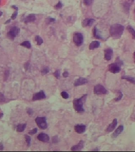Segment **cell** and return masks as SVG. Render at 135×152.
Masks as SVG:
<instances>
[{"label": "cell", "instance_id": "6da1fadb", "mask_svg": "<svg viewBox=\"0 0 135 152\" xmlns=\"http://www.w3.org/2000/svg\"><path fill=\"white\" fill-rule=\"evenodd\" d=\"M124 31V27L120 24H112L110 28L109 32L110 36L113 39H118L121 37Z\"/></svg>", "mask_w": 135, "mask_h": 152}, {"label": "cell", "instance_id": "7a4b0ae2", "mask_svg": "<svg viewBox=\"0 0 135 152\" xmlns=\"http://www.w3.org/2000/svg\"><path fill=\"white\" fill-rule=\"evenodd\" d=\"M87 95H84L80 98H75L73 101V107L74 110L78 113H83L84 112V104L87 98Z\"/></svg>", "mask_w": 135, "mask_h": 152}, {"label": "cell", "instance_id": "3957f363", "mask_svg": "<svg viewBox=\"0 0 135 152\" xmlns=\"http://www.w3.org/2000/svg\"><path fill=\"white\" fill-rule=\"evenodd\" d=\"M73 41L77 47L81 46L84 43V36L80 32H75L73 35Z\"/></svg>", "mask_w": 135, "mask_h": 152}, {"label": "cell", "instance_id": "277c9868", "mask_svg": "<svg viewBox=\"0 0 135 152\" xmlns=\"http://www.w3.org/2000/svg\"><path fill=\"white\" fill-rule=\"evenodd\" d=\"M35 121L36 124H37V126H38L40 129L44 130L47 128L48 127V124L46 117H37Z\"/></svg>", "mask_w": 135, "mask_h": 152}, {"label": "cell", "instance_id": "5b68a950", "mask_svg": "<svg viewBox=\"0 0 135 152\" xmlns=\"http://www.w3.org/2000/svg\"><path fill=\"white\" fill-rule=\"evenodd\" d=\"M20 29L17 27H13L11 28L9 31L7 32V37L11 40H14L16 37L19 34Z\"/></svg>", "mask_w": 135, "mask_h": 152}, {"label": "cell", "instance_id": "8992f818", "mask_svg": "<svg viewBox=\"0 0 135 152\" xmlns=\"http://www.w3.org/2000/svg\"><path fill=\"white\" fill-rule=\"evenodd\" d=\"M121 65L118 64L117 62L115 63H112V64L109 65L108 70L109 71L112 73H119L121 70Z\"/></svg>", "mask_w": 135, "mask_h": 152}, {"label": "cell", "instance_id": "52a82bcc", "mask_svg": "<svg viewBox=\"0 0 135 152\" xmlns=\"http://www.w3.org/2000/svg\"><path fill=\"white\" fill-rule=\"evenodd\" d=\"M93 92L96 95H104L107 93V90L102 85L97 84L95 86Z\"/></svg>", "mask_w": 135, "mask_h": 152}, {"label": "cell", "instance_id": "ba28073f", "mask_svg": "<svg viewBox=\"0 0 135 152\" xmlns=\"http://www.w3.org/2000/svg\"><path fill=\"white\" fill-rule=\"evenodd\" d=\"M46 98V95L45 94L43 90H41L33 94L32 97V101H39V100H42Z\"/></svg>", "mask_w": 135, "mask_h": 152}, {"label": "cell", "instance_id": "9c48e42d", "mask_svg": "<svg viewBox=\"0 0 135 152\" xmlns=\"http://www.w3.org/2000/svg\"><path fill=\"white\" fill-rule=\"evenodd\" d=\"M37 138L40 141L43 143H48L50 141V137L49 135L43 133L39 134V135L37 136Z\"/></svg>", "mask_w": 135, "mask_h": 152}, {"label": "cell", "instance_id": "30bf717a", "mask_svg": "<svg viewBox=\"0 0 135 152\" xmlns=\"http://www.w3.org/2000/svg\"><path fill=\"white\" fill-rule=\"evenodd\" d=\"M113 55V50L111 48H107L104 50V59L107 61H110Z\"/></svg>", "mask_w": 135, "mask_h": 152}, {"label": "cell", "instance_id": "8fae6325", "mask_svg": "<svg viewBox=\"0 0 135 152\" xmlns=\"http://www.w3.org/2000/svg\"><path fill=\"white\" fill-rule=\"evenodd\" d=\"M88 82V81L87 79L84 78L80 77V78H79L78 79L75 80L74 83V86L75 87L82 86V85H84V84H87Z\"/></svg>", "mask_w": 135, "mask_h": 152}, {"label": "cell", "instance_id": "7c38bea8", "mask_svg": "<svg viewBox=\"0 0 135 152\" xmlns=\"http://www.w3.org/2000/svg\"><path fill=\"white\" fill-rule=\"evenodd\" d=\"M74 131L76 133H77L78 134H83L85 132V129H86V126L82 124H79L77 125L74 126Z\"/></svg>", "mask_w": 135, "mask_h": 152}, {"label": "cell", "instance_id": "4fadbf2b", "mask_svg": "<svg viewBox=\"0 0 135 152\" xmlns=\"http://www.w3.org/2000/svg\"><path fill=\"white\" fill-rule=\"evenodd\" d=\"M117 123H118V121H117V119H114L113 121H112V123L108 126L106 129L107 132L110 133V132H113L114 129H115L116 127L117 126Z\"/></svg>", "mask_w": 135, "mask_h": 152}, {"label": "cell", "instance_id": "5bb4252c", "mask_svg": "<svg viewBox=\"0 0 135 152\" xmlns=\"http://www.w3.org/2000/svg\"><path fill=\"white\" fill-rule=\"evenodd\" d=\"M84 147V142L83 140H80L77 145L73 146L71 148V151H80Z\"/></svg>", "mask_w": 135, "mask_h": 152}, {"label": "cell", "instance_id": "9a60e30c", "mask_svg": "<svg viewBox=\"0 0 135 152\" xmlns=\"http://www.w3.org/2000/svg\"><path fill=\"white\" fill-rule=\"evenodd\" d=\"M95 20L93 18H85L82 22V25L83 27H91L93 24Z\"/></svg>", "mask_w": 135, "mask_h": 152}, {"label": "cell", "instance_id": "2e32d148", "mask_svg": "<svg viewBox=\"0 0 135 152\" xmlns=\"http://www.w3.org/2000/svg\"><path fill=\"white\" fill-rule=\"evenodd\" d=\"M123 129H124L123 126L120 125L119 126H118V127L116 129V131L113 133V134H112V137L114 138L117 137V136H118L123 132Z\"/></svg>", "mask_w": 135, "mask_h": 152}, {"label": "cell", "instance_id": "e0dca14e", "mask_svg": "<svg viewBox=\"0 0 135 152\" xmlns=\"http://www.w3.org/2000/svg\"><path fill=\"white\" fill-rule=\"evenodd\" d=\"M35 20H36V17L35 15L33 14H30L25 17L24 22L25 23H30V22H34Z\"/></svg>", "mask_w": 135, "mask_h": 152}, {"label": "cell", "instance_id": "ac0fdd59", "mask_svg": "<svg viewBox=\"0 0 135 152\" xmlns=\"http://www.w3.org/2000/svg\"><path fill=\"white\" fill-rule=\"evenodd\" d=\"M93 36H94L96 39H102V40L103 39V38L102 37V36H101L99 31L98 30V29H97V28L96 27H94V28H93Z\"/></svg>", "mask_w": 135, "mask_h": 152}, {"label": "cell", "instance_id": "d6986e66", "mask_svg": "<svg viewBox=\"0 0 135 152\" xmlns=\"http://www.w3.org/2000/svg\"><path fill=\"white\" fill-rule=\"evenodd\" d=\"M100 43L99 41H92L90 43L89 45V49L90 50H94L95 49H97L100 47Z\"/></svg>", "mask_w": 135, "mask_h": 152}, {"label": "cell", "instance_id": "ffe728a7", "mask_svg": "<svg viewBox=\"0 0 135 152\" xmlns=\"http://www.w3.org/2000/svg\"><path fill=\"white\" fill-rule=\"evenodd\" d=\"M121 79L126 80L131 83L135 84V77L130 76H123L121 77Z\"/></svg>", "mask_w": 135, "mask_h": 152}, {"label": "cell", "instance_id": "44dd1931", "mask_svg": "<svg viewBox=\"0 0 135 152\" xmlns=\"http://www.w3.org/2000/svg\"><path fill=\"white\" fill-rule=\"evenodd\" d=\"M27 127V124H21L17 126V132H23Z\"/></svg>", "mask_w": 135, "mask_h": 152}, {"label": "cell", "instance_id": "7402d4cb", "mask_svg": "<svg viewBox=\"0 0 135 152\" xmlns=\"http://www.w3.org/2000/svg\"><path fill=\"white\" fill-rule=\"evenodd\" d=\"M127 29L130 34H132L133 39L135 40V30L134 29V28L131 25H128V27H127Z\"/></svg>", "mask_w": 135, "mask_h": 152}, {"label": "cell", "instance_id": "603a6c76", "mask_svg": "<svg viewBox=\"0 0 135 152\" xmlns=\"http://www.w3.org/2000/svg\"><path fill=\"white\" fill-rule=\"evenodd\" d=\"M20 46L27 48V49H30L31 48V43L29 41H25L22 42L20 44Z\"/></svg>", "mask_w": 135, "mask_h": 152}, {"label": "cell", "instance_id": "cb8c5ba5", "mask_svg": "<svg viewBox=\"0 0 135 152\" xmlns=\"http://www.w3.org/2000/svg\"><path fill=\"white\" fill-rule=\"evenodd\" d=\"M35 40L36 42L37 46H41L43 43V40L41 37L39 35H36L35 36Z\"/></svg>", "mask_w": 135, "mask_h": 152}, {"label": "cell", "instance_id": "d4e9b609", "mask_svg": "<svg viewBox=\"0 0 135 152\" xmlns=\"http://www.w3.org/2000/svg\"><path fill=\"white\" fill-rule=\"evenodd\" d=\"M50 72V69L48 67H46L43 68V69L41 70V75L42 76H44L48 74L49 72Z\"/></svg>", "mask_w": 135, "mask_h": 152}, {"label": "cell", "instance_id": "484cf974", "mask_svg": "<svg viewBox=\"0 0 135 152\" xmlns=\"http://www.w3.org/2000/svg\"><path fill=\"white\" fill-rule=\"evenodd\" d=\"M25 139L26 142H27L28 146H30L31 142V138L30 137V136L28 135H25Z\"/></svg>", "mask_w": 135, "mask_h": 152}, {"label": "cell", "instance_id": "4316f807", "mask_svg": "<svg viewBox=\"0 0 135 152\" xmlns=\"http://www.w3.org/2000/svg\"><path fill=\"white\" fill-rule=\"evenodd\" d=\"M118 96L115 99V101H120L123 97V94L120 91H118Z\"/></svg>", "mask_w": 135, "mask_h": 152}, {"label": "cell", "instance_id": "83f0119b", "mask_svg": "<svg viewBox=\"0 0 135 152\" xmlns=\"http://www.w3.org/2000/svg\"><path fill=\"white\" fill-rule=\"evenodd\" d=\"M55 21V19L54 18H52L51 17H47L46 20V22L47 24H50L51 23H53Z\"/></svg>", "mask_w": 135, "mask_h": 152}, {"label": "cell", "instance_id": "f1b7e54d", "mask_svg": "<svg viewBox=\"0 0 135 152\" xmlns=\"http://www.w3.org/2000/svg\"><path fill=\"white\" fill-rule=\"evenodd\" d=\"M61 96L62 97V98L63 99H68L69 97V94H68L67 92H66V91H62V92H61Z\"/></svg>", "mask_w": 135, "mask_h": 152}, {"label": "cell", "instance_id": "f546056e", "mask_svg": "<svg viewBox=\"0 0 135 152\" xmlns=\"http://www.w3.org/2000/svg\"><path fill=\"white\" fill-rule=\"evenodd\" d=\"M53 75L57 79H59L60 77V70H56V71L53 73Z\"/></svg>", "mask_w": 135, "mask_h": 152}, {"label": "cell", "instance_id": "4dcf8cb0", "mask_svg": "<svg viewBox=\"0 0 135 152\" xmlns=\"http://www.w3.org/2000/svg\"><path fill=\"white\" fill-rule=\"evenodd\" d=\"M129 7H130V4L127 2H126L125 4H123V8L125 10L126 12H128V11L129 10Z\"/></svg>", "mask_w": 135, "mask_h": 152}, {"label": "cell", "instance_id": "1f68e13d", "mask_svg": "<svg viewBox=\"0 0 135 152\" xmlns=\"http://www.w3.org/2000/svg\"><path fill=\"white\" fill-rule=\"evenodd\" d=\"M62 3L60 2L59 1L57 4H56L55 6H54V8L56 9V10H59V9H61L62 7Z\"/></svg>", "mask_w": 135, "mask_h": 152}, {"label": "cell", "instance_id": "d6a6232c", "mask_svg": "<svg viewBox=\"0 0 135 152\" xmlns=\"http://www.w3.org/2000/svg\"><path fill=\"white\" fill-rule=\"evenodd\" d=\"M93 0H84V3L85 5L89 6L93 3Z\"/></svg>", "mask_w": 135, "mask_h": 152}, {"label": "cell", "instance_id": "836d02e7", "mask_svg": "<svg viewBox=\"0 0 135 152\" xmlns=\"http://www.w3.org/2000/svg\"><path fill=\"white\" fill-rule=\"evenodd\" d=\"M37 132V129L36 128H34L32 129V130L30 131V132H29V134L30 135H33L35 134Z\"/></svg>", "mask_w": 135, "mask_h": 152}, {"label": "cell", "instance_id": "e575fe53", "mask_svg": "<svg viewBox=\"0 0 135 152\" xmlns=\"http://www.w3.org/2000/svg\"><path fill=\"white\" fill-rule=\"evenodd\" d=\"M5 101V98L4 96L1 92H0V103H2Z\"/></svg>", "mask_w": 135, "mask_h": 152}, {"label": "cell", "instance_id": "d590c367", "mask_svg": "<svg viewBox=\"0 0 135 152\" xmlns=\"http://www.w3.org/2000/svg\"><path fill=\"white\" fill-rule=\"evenodd\" d=\"M17 14H18V11H16L15 12L12 14V16H11V19L12 20H15L17 18Z\"/></svg>", "mask_w": 135, "mask_h": 152}, {"label": "cell", "instance_id": "8d00e7d4", "mask_svg": "<svg viewBox=\"0 0 135 152\" xmlns=\"http://www.w3.org/2000/svg\"><path fill=\"white\" fill-rule=\"evenodd\" d=\"M27 113H28V114L30 116H32L33 114V111L32 109L28 108L27 109Z\"/></svg>", "mask_w": 135, "mask_h": 152}, {"label": "cell", "instance_id": "74e56055", "mask_svg": "<svg viewBox=\"0 0 135 152\" xmlns=\"http://www.w3.org/2000/svg\"><path fill=\"white\" fill-rule=\"evenodd\" d=\"M9 75H10L9 71V70H6L5 72V75H4V80H7V78H8V77L9 76Z\"/></svg>", "mask_w": 135, "mask_h": 152}, {"label": "cell", "instance_id": "f35d334b", "mask_svg": "<svg viewBox=\"0 0 135 152\" xmlns=\"http://www.w3.org/2000/svg\"><path fill=\"white\" fill-rule=\"evenodd\" d=\"M52 142H53L54 143H56L58 142V136H54L53 138H52Z\"/></svg>", "mask_w": 135, "mask_h": 152}, {"label": "cell", "instance_id": "ab89813d", "mask_svg": "<svg viewBox=\"0 0 135 152\" xmlns=\"http://www.w3.org/2000/svg\"><path fill=\"white\" fill-rule=\"evenodd\" d=\"M69 73L68 71H65L62 73V76L64 78H67L69 76Z\"/></svg>", "mask_w": 135, "mask_h": 152}, {"label": "cell", "instance_id": "60d3db41", "mask_svg": "<svg viewBox=\"0 0 135 152\" xmlns=\"http://www.w3.org/2000/svg\"><path fill=\"white\" fill-rule=\"evenodd\" d=\"M11 7H12V8H13V9H14L16 11H18V7L16 5H13L12 6H11Z\"/></svg>", "mask_w": 135, "mask_h": 152}, {"label": "cell", "instance_id": "b9f144b4", "mask_svg": "<svg viewBox=\"0 0 135 152\" xmlns=\"http://www.w3.org/2000/svg\"><path fill=\"white\" fill-rule=\"evenodd\" d=\"M11 19L10 18V19H9L8 20H7V21H6V22H5L4 23V24H9V23H10V22H11Z\"/></svg>", "mask_w": 135, "mask_h": 152}, {"label": "cell", "instance_id": "7bdbcfd3", "mask_svg": "<svg viewBox=\"0 0 135 152\" xmlns=\"http://www.w3.org/2000/svg\"><path fill=\"white\" fill-rule=\"evenodd\" d=\"M3 144H2V143H1V144H0V150H3Z\"/></svg>", "mask_w": 135, "mask_h": 152}, {"label": "cell", "instance_id": "ee69618b", "mask_svg": "<svg viewBox=\"0 0 135 152\" xmlns=\"http://www.w3.org/2000/svg\"><path fill=\"white\" fill-rule=\"evenodd\" d=\"M134 63L135 64V52L134 53Z\"/></svg>", "mask_w": 135, "mask_h": 152}, {"label": "cell", "instance_id": "f6af8a7d", "mask_svg": "<svg viewBox=\"0 0 135 152\" xmlns=\"http://www.w3.org/2000/svg\"><path fill=\"white\" fill-rule=\"evenodd\" d=\"M3 113H0V118H1L2 117H3Z\"/></svg>", "mask_w": 135, "mask_h": 152}, {"label": "cell", "instance_id": "bcb514c9", "mask_svg": "<svg viewBox=\"0 0 135 152\" xmlns=\"http://www.w3.org/2000/svg\"><path fill=\"white\" fill-rule=\"evenodd\" d=\"M2 15H3V12L0 11V17H1L2 16Z\"/></svg>", "mask_w": 135, "mask_h": 152}, {"label": "cell", "instance_id": "7dc6e473", "mask_svg": "<svg viewBox=\"0 0 135 152\" xmlns=\"http://www.w3.org/2000/svg\"><path fill=\"white\" fill-rule=\"evenodd\" d=\"M134 12H135V9H134Z\"/></svg>", "mask_w": 135, "mask_h": 152}, {"label": "cell", "instance_id": "c3c4849f", "mask_svg": "<svg viewBox=\"0 0 135 152\" xmlns=\"http://www.w3.org/2000/svg\"><path fill=\"white\" fill-rule=\"evenodd\" d=\"M1 0H0V4H1Z\"/></svg>", "mask_w": 135, "mask_h": 152}, {"label": "cell", "instance_id": "681fc988", "mask_svg": "<svg viewBox=\"0 0 135 152\" xmlns=\"http://www.w3.org/2000/svg\"><path fill=\"white\" fill-rule=\"evenodd\" d=\"M132 1L133 2H134V0H132Z\"/></svg>", "mask_w": 135, "mask_h": 152}, {"label": "cell", "instance_id": "f907efd6", "mask_svg": "<svg viewBox=\"0 0 135 152\" xmlns=\"http://www.w3.org/2000/svg\"></svg>", "mask_w": 135, "mask_h": 152}, {"label": "cell", "instance_id": "816d5d0a", "mask_svg": "<svg viewBox=\"0 0 135 152\" xmlns=\"http://www.w3.org/2000/svg\"><path fill=\"white\" fill-rule=\"evenodd\" d=\"M0 35H1V33H0Z\"/></svg>", "mask_w": 135, "mask_h": 152}]
</instances>
